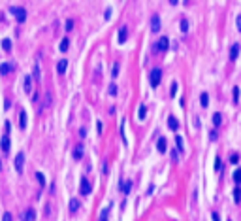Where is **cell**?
Listing matches in <instances>:
<instances>
[{
  "label": "cell",
  "mask_w": 241,
  "mask_h": 221,
  "mask_svg": "<svg viewBox=\"0 0 241 221\" xmlns=\"http://www.w3.org/2000/svg\"><path fill=\"white\" fill-rule=\"evenodd\" d=\"M9 13L15 17L17 23H25V21H27V15H28L27 9L21 8V6H12V8H9Z\"/></svg>",
  "instance_id": "1"
},
{
  "label": "cell",
  "mask_w": 241,
  "mask_h": 221,
  "mask_svg": "<svg viewBox=\"0 0 241 221\" xmlns=\"http://www.w3.org/2000/svg\"><path fill=\"white\" fill-rule=\"evenodd\" d=\"M160 80H162V70L160 68H153L151 74H149V83H151V87H158L160 85Z\"/></svg>",
  "instance_id": "2"
},
{
  "label": "cell",
  "mask_w": 241,
  "mask_h": 221,
  "mask_svg": "<svg viewBox=\"0 0 241 221\" xmlns=\"http://www.w3.org/2000/svg\"><path fill=\"white\" fill-rule=\"evenodd\" d=\"M168 49H170V38L160 36V40L155 43V51H168Z\"/></svg>",
  "instance_id": "3"
},
{
  "label": "cell",
  "mask_w": 241,
  "mask_h": 221,
  "mask_svg": "<svg viewBox=\"0 0 241 221\" xmlns=\"http://www.w3.org/2000/svg\"><path fill=\"white\" fill-rule=\"evenodd\" d=\"M92 191V187H91V182L87 180V178H81V183H79V195L83 197H89Z\"/></svg>",
  "instance_id": "4"
},
{
  "label": "cell",
  "mask_w": 241,
  "mask_h": 221,
  "mask_svg": "<svg viewBox=\"0 0 241 221\" xmlns=\"http://www.w3.org/2000/svg\"><path fill=\"white\" fill-rule=\"evenodd\" d=\"M13 164H15V170H17L19 174H23V168H25V153H23V151H19L17 155H15Z\"/></svg>",
  "instance_id": "5"
},
{
  "label": "cell",
  "mask_w": 241,
  "mask_h": 221,
  "mask_svg": "<svg viewBox=\"0 0 241 221\" xmlns=\"http://www.w3.org/2000/svg\"><path fill=\"white\" fill-rule=\"evenodd\" d=\"M151 32H160V17H158V13H153L151 15Z\"/></svg>",
  "instance_id": "6"
},
{
  "label": "cell",
  "mask_w": 241,
  "mask_h": 221,
  "mask_svg": "<svg viewBox=\"0 0 241 221\" xmlns=\"http://www.w3.org/2000/svg\"><path fill=\"white\" fill-rule=\"evenodd\" d=\"M66 70H68V59H60L57 62V74L59 76H64V74H66Z\"/></svg>",
  "instance_id": "7"
},
{
  "label": "cell",
  "mask_w": 241,
  "mask_h": 221,
  "mask_svg": "<svg viewBox=\"0 0 241 221\" xmlns=\"http://www.w3.org/2000/svg\"><path fill=\"white\" fill-rule=\"evenodd\" d=\"M13 70H15V64H12V62H2L0 64V76H8Z\"/></svg>",
  "instance_id": "8"
},
{
  "label": "cell",
  "mask_w": 241,
  "mask_h": 221,
  "mask_svg": "<svg viewBox=\"0 0 241 221\" xmlns=\"http://www.w3.org/2000/svg\"><path fill=\"white\" fill-rule=\"evenodd\" d=\"M239 51H241V46H239V43H234V46L230 47V61H237Z\"/></svg>",
  "instance_id": "9"
},
{
  "label": "cell",
  "mask_w": 241,
  "mask_h": 221,
  "mask_svg": "<svg viewBox=\"0 0 241 221\" xmlns=\"http://www.w3.org/2000/svg\"><path fill=\"white\" fill-rule=\"evenodd\" d=\"M156 149H158V153H166V151H168V142H166V138H164V136L158 138V142H156Z\"/></svg>",
  "instance_id": "10"
},
{
  "label": "cell",
  "mask_w": 241,
  "mask_h": 221,
  "mask_svg": "<svg viewBox=\"0 0 241 221\" xmlns=\"http://www.w3.org/2000/svg\"><path fill=\"white\" fill-rule=\"evenodd\" d=\"M0 148H2L4 153H9V136H8V132L0 138Z\"/></svg>",
  "instance_id": "11"
},
{
  "label": "cell",
  "mask_w": 241,
  "mask_h": 221,
  "mask_svg": "<svg viewBox=\"0 0 241 221\" xmlns=\"http://www.w3.org/2000/svg\"><path fill=\"white\" fill-rule=\"evenodd\" d=\"M128 40V27H120L119 28V43H124Z\"/></svg>",
  "instance_id": "12"
},
{
  "label": "cell",
  "mask_w": 241,
  "mask_h": 221,
  "mask_svg": "<svg viewBox=\"0 0 241 221\" xmlns=\"http://www.w3.org/2000/svg\"><path fill=\"white\" fill-rule=\"evenodd\" d=\"M23 219L25 221H36V212L32 208H28V210H25V214H23Z\"/></svg>",
  "instance_id": "13"
},
{
  "label": "cell",
  "mask_w": 241,
  "mask_h": 221,
  "mask_svg": "<svg viewBox=\"0 0 241 221\" xmlns=\"http://www.w3.org/2000/svg\"><path fill=\"white\" fill-rule=\"evenodd\" d=\"M168 127H170L173 132H175V130H179V121L175 119L173 115H170V117H168Z\"/></svg>",
  "instance_id": "14"
},
{
  "label": "cell",
  "mask_w": 241,
  "mask_h": 221,
  "mask_svg": "<svg viewBox=\"0 0 241 221\" xmlns=\"http://www.w3.org/2000/svg\"><path fill=\"white\" fill-rule=\"evenodd\" d=\"M74 159H75V161L83 159V146H81V144H77V146L74 148Z\"/></svg>",
  "instance_id": "15"
},
{
  "label": "cell",
  "mask_w": 241,
  "mask_h": 221,
  "mask_svg": "<svg viewBox=\"0 0 241 221\" xmlns=\"http://www.w3.org/2000/svg\"><path fill=\"white\" fill-rule=\"evenodd\" d=\"M19 127L27 129V112L25 110H21V114H19Z\"/></svg>",
  "instance_id": "16"
},
{
  "label": "cell",
  "mask_w": 241,
  "mask_h": 221,
  "mask_svg": "<svg viewBox=\"0 0 241 221\" xmlns=\"http://www.w3.org/2000/svg\"><path fill=\"white\" fill-rule=\"evenodd\" d=\"M145 115H147V106H145V104H141V106L138 108V119H139V121H143Z\"/></svg>",
  "instance_id": "17"
},
{
  "label": "cell",
  "mask_w": 241,
  "mask_h": 221,
  "mask_svg": "<svg viewBox=\"0 0 241 221\" xmlns=\"http://www.w3.org/2000/svg\"><path fill=\"white\" fill-rule=\"evenodd\" d=\"M200 104H202V108H207V106H209V95H207L205 91L200 95Z\"/></svg>",
  "instance_id": "18"
},
{
  "label": "cell",
  "mask_w": 241,
  "mask_h": 221,
  "mask_svg": "<svg viewBox=\"0 0 241 221\" xmlns=\"http://www.w3.org/2000/svg\"><path fill=\"white\" fill-rule=\"evenodd\" d=\"M179 27H181V32H185V34H187V32H189V28H190V25H189V19H187V17H183V19H181V23H179Z\"/></svg>",
  "instance_id": "19"
},
{
  "label": "cell",
  "mask_w": 241,
  "mask_h": 221,
  "mask_svg": "<svg viewBox=\"0 0 241 221\" xmlns=\"http://www.w3.org/2000/svg\"><path fill=\"white\" fill-rule=\"evenodd\" d=\"M77 210H79V200L77 198H72L70 200V214H75Z\"/></svg>",
  "instance_id": "20"
},
{
  "label": "cell",
  "mask_w": 241,
  "mask_h": 221,
  "mask_svg": "<svg viewBox=\"0 0 241 221\" xmlns=\"http://www.w3.org/2000/svg\"><path fill=\"white\" fill-rule=\"evenodd\" d=\"M119 70H120V62L117 61V62L113 64V68H111V78H113V80H117V78H119Z\"/></svg>",
  "instance_id": "21"
},
{
  "label": "cell",
  "mask_w": 241,
  "mask_h": 221,
  "mask_svg": "<svg viewBox=\"0 0 241 221\" xmlns=\"http://www.w3.org/2000/svg\"><path fill=\"white\" fill-rule=\"evenodd\" d=\"M130 187H132V182H124V183H120V185H119V189L123 191L124 195H128V193H130Z\"/></svg>",
  "instance_id": "22"
},
{
  "label": "cell",
  "mask_w": 241,
  "mask_h": 221,
  "mask_svg": "<svg viewBox=\"0 0 241 221\" xmlns=\"http://www.w3.org/2000/svg\"><path fill=\"white\" fill-rule=\"evenodd\" d=\"M25 91H27V93L32 91V76H30V74L25 78Z\"/></svg>",
  "instance_id": "23"
},
{
  "label": "cell",
  "mask_w": 241,
  "mask_h": 221,
  "mask_svg": "<svg viewBox=\"0 0 241 221\" xmlns=\"http://www.w3.org/2000/svg\"><path fill=\"white\" fill-rule=\"evenodd\" d=\"M234 200L237 204L241 202V185H236V189H234Z\"/></svg>",
  "instance_id": "24"
},
{
  "label": "cell",
  "mask_w": 241,
  "mask_h": 221,
  "mask_svg": "<svg viewBox=\"0 0 241 221\" xmlns=\"http://www.w3.org/2000/svg\"><path fill=\"white\" fill-rule=\"evenodd\" d=\"M68 47H70V40H68V38H62L59 49H60V51H68Z\"/></svg>",
  "instance_id": "25"
},
{
  "label": "cell",
  "mask_w": 241,
  "mask_h": 221,
  "mask_svg": "<svg viewBox=\"0 0 241 221\" xmlns=\"http://www.w3.org/2000/svg\"><path fill=\"white\" fill-rule=\"evenodd\" d=\"M239 87H234V89H232V100H234V104H237L239 102Z\"/></svg>",
  "instance_id": "26"
},
{
  "label": "cell",
  "mask_w": 241,
  "mask_h": 221,
  "mask_svg": "<svg viewBox=\"0 0 241 221\" xmlns=\"http://www.w3.org/2000/svg\"><path fill=\"white\" fill-rule=\"evenodd\" d=\"M221 123H222V115L218 114V112L213 114V125H215V127H221Z\"/></svg>",
  "instance_id": "27"
},
{
  "label": "cell",
  "mask_w": 241,
  "mask_h": 221,
  "mask_svg": "<svg viewBox=\"0 0 241 221\" xmlns=\"http://www.w3.org/2000/svg\"><path fill=\"white\" fill-rule=\"evenodd\" d=\"M234 182H236V185H241V168L234 170Z\"/></svg>",
  "instance_id": "28"
},
{
  "label": "cell",
  "mask_w": 241,
  "mask_h": 221,
  "mask_svg": "<svg viewBox=\"0 0 241 221\" xmlns=\"http://www.w3.org/2000/svg\"><path fill=\"white\" fill-rule=\"evenodd\" d=\"M2 49H4V51H8V53L12 51V40H8V38H6V40H2Z\"/></svg>",
  "instance_id": "29"
},
{
  "label": "cell",
  "mask_w": 241,
  "mask_h": 221,
  "mask_svg": "<svg viewBox=\"0 0 241 221\" xmlns=\"http://www.w3.org/2000/svg\"><path fill=\"white\" fill-rule=\"evenodd\" d=\"M215 170H217V172H222V159H221V157L215 159Z\"/></svg>",
  "instance_id": "30"
},
{
  "label": "cell",
  "mask_w": 241,
  "mask_h": 221,
  "mask_svg": "<svg viewBox=\"0 0 241 221\" xmlns=\"http://www.w3.org/2000/svg\"><path fill=\"white\" fill-rule=\"evenodd\" d=\"M36 180L40 182V185H45V176H43L41 172H36Z\"/></svg>",
  "instance_id": "31"
},
{
  "label": "cell",
  "mask_w": 241,
  "mask_h": 221,
  "mask_svg": "<svg viewBox=\"0 0 241 221\" xmlns=\"http://www.w3.org/2000/svg\"><path fill=\"white\" fill-rule=\"evenodd\" d=\"M41 76H40V62L36 61V66H34V80H40Z\"/></svg>",
  "instance_id": "32"
},
{
  "label": "cell",
  "mask_w": 241,
  "mask_h": 221,
  "mask_svg": "<svg viewBox=\"0 0 241 221\" xmlns=\"http://www.w3.org/2000/svg\"><path fill=\"white\" fill-rule=\"evenodd\" d=\"M175 144H177V151H183V138L175 136Z\"/></svg>",
  "instance_id": "33"
},
{
  "label": "cell",
  "mask_w": 241,
  "mask_h": 221,
  "mask_svg": "<svg viewBox=\"0 0 241 221\" xmlns=\"http://www.w3.org/2000/svg\"><path fill=\"white\" fill-rule=\"evenodd\" d=\"M170 95H171V96L177 95V83H175V81H173V83H171V87H170Z\"/></svg>",
  "instance_id": "34"
},
{
  "label": "cell",
  "mask_w": 241,
  "mask_h": 221,
  "mask_svg": "<svg viewBox=\"0 0 241 221\" xmlns=\"http://www.w3.org/2000/svg\"><path fill=\"white\" fill-rule=\"evenodd\" d=\"M74 30V19H68L66 21V32H72Z\"/></svg>",
  "instance_id": "35"
},
{
  "label": "cell",
  "mask_w": 241,
  "mask_h": 221,
  "mask_svg": "<svg viewBox=\"0 0 241 221\" xmlns=\"http://www.w3.org/2000/svg\"><path fill=\"white\" fill-rule=\"evenodd\" d=\"M119 93V89H117V85H109V95H111V96H115Z\"/></svg>",
  "instance_id": "36"
},
{
  "label": "cell",
  "mask_w": 241,
  "mask_h": 221,
  "mask_svg": "<svg viewBox=\"0 0 241 221\" xmlns=\"http://www.w3.org/2000/svg\"><path fill=\"white\" fill-rule=\"evenodd\" d=\"M239 161V155H237V153H232V155H230V163H232V164H236Z\"/></svg>",
  "instance_id": "37"
},
{
  "label": "cell",
  "mask_w": 241,
  "mask_h": 221,
  "mask_svg": "<svg viewBox=\"0 0 241 221\" xmlns=\"http://www.w3.org/2000/svg\"><path fill=\"white\" fill-rule=\"evenodd\" d=\"M236 27H237V30L241 32V13L237 15V19H236Z\"/></svg>",
  "instance_id": "38"
},
{
  "label": "cell",
  "mask_w": 241,
  "mask_h": 221,
  "mask_svg": "<svg viewBox=\"0 0 241 221\" xmlns=\"http://www.w3.org/2000/svg\"><path fill=\"white\" fill-rule=\"evenodd\" d=\"M2 221H12V214H9V212H6V214L2 215Z\"/></svg>",
  "instance_id": "39"
},
{
  "label": "cell",
  "mask_w": 241,
  "mask_h": 221,
  "mask_svg": "<svg viewBox=\"0 0 241 221\" xmlns=\"http://www.w3.org/2000/svg\"><path fill=\"white\" fill-rule=\"evenodd\" d=\"M102 121H98V123H96V130H98V134H102Z\"/></svg>",
  "instance_id": "40"
},
{
  "label": "cell",
  "mask_w": 241,
  "mask_h": 221,
  "mask_svg": "<svg viewBox=\"0 0 241 221\" xmlns=\"http://www.w3.org/2000/svg\"><path fill=\"white\" fill-rule=\"evenodd\" d=\"M171 159H173V161H179V155H177V149H173V151H171Z\"/></svg>",
  "instance_id": "41"
},
{
  "label": "cell",
  "mask_w": 241,
  "mask_h": 221,
  "mask_svg": "<svg viewBox=\"0 0 241 221\" xmlns=\"http://www.w3.org/2000/svg\"><path fill=\"white\" fill-rule=\"evenodd\" d=\"M211 217H213V221H221V215H218L217 212H211Z\"/></svg>",
  "instance_id": "42"
},
{
  "label": "cell",
  "mask_w": 241,
  "mask_h": 221,
  "mask_svg": "<svg viewBox=\"0 0 241 221\" xmlns=\"http://www.w3.org/2000/svg\"><path fill=\"white\" fill-rule=\"evenodd\" d=\"M104 17H106V19H109V17H111V8H107L106 12H104Z\"/></svg>",
  "instance_id": "43"
},
{
  "label": "cell",
  "mask_w": 241,
  "mask_h": 221,
  "mask_svg": "<svg viewBox=\"0 0 241 221\" xmlns=\"http://www.w3.org/2000/svg\"><path fill=\"white\" fill-rule=\"evenodd\" d=\"M170 4H171V6H175V4H179V0H170Z\"/></svg>",
  "instance_id": "44"
},
{
  "label": "cell",
  "mask_w": 241,
  "mask_h": 221,
  "mask_svg": "<svg viewBox=\"0 0 241 221\" xmlns=\"http://www.w3.org/2000/svg\"><path fill=\"white\" fill-rule=\"evenodd\" d=\"M0 170H2V159H0Z\"/></svg>",
  "instance_id": "45"
},
{
  "label": "cell",
  "mask_w": 241,
  "mask_h": 221,
  "mask_svg": "<svg viewBox=\"0 0 241 221\" xmlns=\"http://www.w3.org/2000/svg\"><path fill=\"white\" fill-rule=\"evenodd\" d=\"M183 2H185V4H189V2H190V0H183Z\"/></svg>",
  "instance_id": "46"
}]
</instances>
